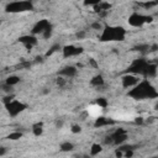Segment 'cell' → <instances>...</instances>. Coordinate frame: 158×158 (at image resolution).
I'll return each mask as SVG.
<instances>
[{
	"label": "cell",
	"mask_w": 158,
	"mask_h": 158,
	"mask_svg": "<svg viewBox=\"0 0 158 158\" xmlns=\"http://www.w3.org/2000/svg\"><path fill=\"white\" fill-rule=\"evenodd\" d=\"M85 36H86V32L83 31V30H80V31H78L77 33H75V37H77L78 40H83Z\"/></svg>",
	"instance_id": "29"
},
{
	"label": "cell",
	"mask_w": 158,
	"mask_h": 158,
	"mask_svg": "<svg viewBox=\"0 0 158 158\" xmlns=\"http://www.w3.org/2000/svg\"><path fill=\"white\" fill-rule=\"evenodd\" d=\"M52 28H53V27H52V25H51V26L47 28V30H46V31L42 33V36H43V38H45V40L51 38V36H52V31H53Z\"/></svg>",
	"instance_id": "27"
},
{
	"label": "cell",
	"mask_w": 158,
	"mask_h": 158,
	"mask_svg": "<svg viewBox=\"0 0 158 158\" xmlns=\"http://www.w3.org/2000/svg\"><path fill=\"white\" fill-rule=\"evenodd\" d=\"M22 137V132H19V131H15V132H11L8 135V140L10 141H16V140H20Z\"/></svg>",
	"instance_id": "20"
},
{
	"label": "cell",
	"mask_w": 158,
	"mask_h": 158,
	"mask_svg": "<svg viewBox=\"0 0 158 158\" xmlns=\"http://www.w3.org/2000/svg\"><path fill=\"white\" fill-rule=\"evenodd\" d=\"M1 88H3L4 91L9 93V94H13V86H10V85H8V84H3Z\"/></svg>",
	"instance_id": "30"
},
{
	"label": "cell",
	"mask_w": 158,
	"mask_h": 158,
	"mask_svg": "<svg viewBox=\"0 0 158 158\" xmlns=\"http://www.w3.org/2000/svg\"><path fill=\"white\" fill-rule=\"evenodd\" d=\"M32 132L35 136H41V135L43 133V124L42 122H37V124H35L32 126Z\"/></svg>",
	"instance_id": "15"
},
{
	"label": "cell",
	"mask_w": 158,
	"mask_h": 158,
	"mask_svg": "<svg viewBox=\"0 0 158 158\" xmlns=\"http://www.w3.org/2000/svg\"><path fill=\"white\" fill-rule=\"evenodd\" d=\"M122 133H127L125 128H118V130L113 133V136H118V135H122Z\"/></svg>",
	"instance_id": "35"
},
{
	"label": "cell",
	"mask_w": 158,
	"mask_h": 158,
	"mask_svg": "<svg viewBox=\"0 0 158 158\" xmlns=\"http://www.w3.org/2000/svg\"><path fill=\"white\" fill-rule=\"evenodd\" d=\"M63 125H64V122H63V120H56V127L57 128H62L63 127Z\"/></svg>",
	"instance_id": "38"
},
{
	"label": "cell",
	"mask_w": 158,
	"mask_h": 158,
	"mask_svg": "<svg viewBox=\"0 0 158 158\" xmlns=\"http://www.w3.org/2000/svg\"><path fill=\"white\" fill-rule=\"evenodd\" d=\"M151 158H158V157H157V156H154V157H151Z\"/></svg>",
	"instance_id": "48"
},
{
	"label": "cell",
	"mask_w": 158,
	"mask_h": 158,
	"mask_svg": "<svg viewBox=\"0 0 158 158\" xmlns=\"http://www.w3.org/2000/svg\"><path fill=\"white\" fill-rule=\"evenodd\" d=\"M20 77H17V75H10V77L6 78V80H5V84H8L10 86H14L16 85L17 83H20Z\"/></svg>",
	"instance_id": "18"
},
{
	"label": "cell",
	"mask_w": 158,
	"mask_h": 158,
	"mask_svg": "<svg viewBox=\"0 0 158 158\" xmlns=\"http://www.w3.org/2000/svg\"><path fill=\"white\" fill-rule=\"evenodd\" d=\"M104 83H105V80H104V77L101 74H98V75H95V77H93L91 78V80H90V84L93 85V86H101V85H104Z\"/></svg>",
	"instance_id": "14"
},
{
	"label": "cell",
	"mask_w": 158,
	"mask_h": 158,
	"mask_svg": "<svg viewBox=\"0 0 158 158\" xmlns=\"http://www.w3.org/2000/svg\"><path fill=\"white\" fill-rule=\"evenodd\" d=\"M147 66H148V62L146 61L145 58H140V60H136L131 64L130 68L127 69V73L128 74H133V75H137V74L146 75Z\"/></svg>",
	"instance_id": "5"
},
{
	"label": "cell",
	"mask_w": 158,
	"mask_h": 158,
	"mask_svg": "<svg viewBox=\"0 0 158 158\" xmlns=\"http://www.w3.org/2000/svg\"><path fill=\"white\" fill-rule=\"evenodd\" d=\"M113 138H114V145H122L128 138V136L127 133H122V135H118V136H113Z\"/></svg>",
	"instance_id": "16"
},
{
	"label": "cell",
	"mask_w": 158,
	"mask_h": 158,
	"mask_svg": "<svg viewBox=\"0 0 158 158\" xmlns=\"http://www.w3.org/2000/svg\"><path fill=\"white\" fill-rule=\"evenodd\" d=\"M121 81H122V86L124 88H131V86H136L140 83V79L137 75L125 74V75H122Z\"/></svg>",
	"instance_id": "8"
},
{
	"label": "cell",
	"mask_w": 158,
	"mask_h": 158,
	"mask_svg": "<svg viewBox=\"0 0 158 158\" xmlns=\"http://www.w3.org/2000/svg\"><path fill=\"white\" fill-rule=\"evenodd\" d=\"M51 26V22L48 21V20H46V19H43V20H40L36 25H35L33 27H32V35L35 36V35H38V33H41L42 35L47 28Z\"/></svg>",
	"instance_id": "9"
},
{
	"label": "cell",
	"mask_w": 158,
	"mask_h": 158,
	"mask_svg": "<svg viewBox=\"0 0 158 158\" xmlns=\"http://www.w3.org/2000/svg\"><path fill=\"white\" fill-rule=\"evenodd\" d=\"M5 153H6V148L3 147V146H0V157L4 156Z\"/></svg>",
	"instance_id": "42"
},
{
	"label": "cell",
	"mask_w": 158,
	"mask_h": 158,
	"mask_svg": "<svg viewBox=\"0 0 158 158\" xmlns=\"http://www.w3.org/2000/svg\"><path fill=\"white\" fill-rule=\"evenodd\" d=\"M109 14V11H100V13H99V16H100V17H105V16H106Z\"/></svg>",
	"instance_id": "43"
},
{
	"label": "cell",
	"mask_w": 158,
	"mask_h": 158,
	"mask_svg": "<svg viewBox=\"0 0 158 158\" xmlns=\"http://www.w3.org/2000/svg\"><path fill=\"white\" fill-rule=\"evenodd\" d=\"M124 157H125V158H132V157H133V151H127V152H125Z\"/></svg>",
	"instance_id": "39"
},
{
	"label": "cell",
	"mask_w": 158,
	"mask_h": 158,
	"mask_svg": "<svg viewBox=\"0 0 158 158\" xmlns=\"http://www.w3.org/2000/svg\"><path fill=\"white\" fill-rule=\"evenodd\" d=\"M56 83H57V85L58 86H64V85H66V83H67V81H66V79H64L63 77H58L57 79H56Z\"/></svg>",
	"instance_id": "28"
},
{
	"label": "cell",
	"mask_w": 158,
	"mask_h": 158,
	"mask_svg": "<svg viewBox=\"0 0 158 158\" xmlns=\"http://www.w3.org/2000/svg\"><path fill=\"white\" fill-rule=\"evenodd\" d=\"M75 74H77V67L74 66H66L63 67L61 71H58V75L60 77H66V78H73L75 77Z\"/></svg>",
	"instance_id": "10"
},
{
	"label": "cell",
	"mask_w": 158,
	"mask_h": 158,
	"mask_svg": "<svg viewBox=\"0 0 158 158\" xmlns=\"http://www.w3.org/2000/svg\"><path fill=\"white\" fill-rule=\"evenodd\" d=\"M152 21H153V16H151V15L145 16L138 13H133L128 17V24L133 27H141L145 24H151Z\"/></svg>",
	"instance_id": "4"
},
{
	"label": "cell",
	"mask_w": 158,
	"mask_h": 158,
	"mask_svg": "<svg viewBox=\"0 0 158 158\" xmlns=\"http://www.w3.org/2000/svg\"><path fill=\"white\" fill-rule=\"evenodd\" d=\"M136 146H132V145H120V147L118 148L119 151H121L122 153H125L127 151H133Z\"/></svg>",
	"instance_id": "22"
},
{
	"label": "cell",
	"mask_w": 158,
	"mask_h": 158,
	"mask_svg": "<svg viewBox=\"0 0 158 158\" xmlns=\"http://www.w3.org/2000/svg\"><path fill=\"white\" fill-rule=\"evenodd\" d=\"M71 131H72L73 133H80V132H81V127H80L79 125H73L72 128H71Z\"/></svg>",
	"instance_id": "32"
},
{
	"label": "cell",
	"mask_w": 158,
	"mask_h": 158,
	"mask_svg": "<svg viewBox=\"0 0 158 158\" xmlns=\"http://www.w3.org/2000/svg\"><path fill=\"white\" fill-rule=\"evenodd\" d=\"M156 74H157V64H154V63H148L147 69H146V75H145V77L154 78Z\"/></svg>",
	"instance_id": "13"
},
{
	"label": "cell",
	"mask_w": 158,
	"mask_h": 158,
	"mask_svg": "<svg viewBox=\"0 0 158 158\" xmlns=\"http://www.w3.org/2000/svg\"><path fill=\"white\" fill-rule=\"evenodd\" d=\"M60 149L62 152H72L74 149V145L72 142H63L60 146Z\"/></svg>",
	"instance_id": "19"
},
{
	"label": "cell",
	"mask_w": 158,
	"mask_h": 158,
	"mask_svg": "<svg viewBox=\"0 0 158 158\" xmlns=\"http://www.w3.org/2000/svg\"><path fill=\"white\" fill-rule=\"evenodd\" d=\"M96 104H98L100 108H106L108 105H109L108 100H106L105 98H98V99H96Z\"/></svg>",
	"instance_id": "24"
},
{
	"label": "cell",
	"mask_w": 158,
	"mask_h": 158,
	"mask_svg": "<svg viewBox=\"0 0 158 158\" xmlns=\"http://www.w3.org/2000/svg\"><path fill=\"white\" fill-rule=\"evenodd\" d=\"M109 125H115V121L110 118H105V116H100L94 122V127H103V126H109Z\"/></svg>",
	"instance_id": "12"
},
{
	"label": "cell",
	"mask_w": 158,
	"mask_h": 158,
	"mask_svg": "<svg viewBox=\"0 0 158 158\" xmlns=\"http://www.w3.org/2000/svg\"><path fill=\"white\" fill-rule=\"evenodd\" d=\"M62 52H63L64 58H69V57L81 55L84 52V48L83 47H75L73 45H67V46H64V47H62Z\"/></svg>",
	"instance_id": "7"
},
{
	"label": "cell",
	"mask_w": 158,
	"mask_h": 158,
	"mask_svg": "<svg viewBox=\"0 0 158 158\" xmlns=\"http://www.w3.org/2000/svg\"><path fill=\"white\" fill-rule=\"evenodd\" d=\"M128 96H131L136 100H143V99H156L158 93L148 80H142L133 86V89L128 91Z\"/></svg>",
	"instance_id": "1"
},
{
	"label": "cell",
	"mask_w": 158,
	"mask_h": 158,
	"mask_svg": "<svg viewBox=\"0 0 158 158\" xmlns=\"http://www.w3.org/2000/svg\"><path fill=\"white\" fill-rule=\"evenodd\" d=\"M115 157H116V158H122V157H124V153H122L121 151L116 149V151H115Z\"/></svg>",
	"instance_id": "41"
},
{
	"label": "cell",
	"mask_w": 158,
	"mask_h": 158,
	"mask_svg": "<svg viewBox=\"0 0 158 158\" xmlns=\"http://www.w3.org/2000/svg\"><path fill=\"white\" fill-rule=\"evenodd\" d=\"M135 50L138 51V52H142V53H146V52L149 51V46L148 45H138L135 47Z\"/></svg>",
	"instance_id": "23"
},
{
	"label": "cell",
	"mask_w": 158,
	"mask_h": 158,
	"mask_svg": "<svg viewBox=\"0 0 158 158\" xmlns=\"http://www.w3.org/2000/svg\"><path fill=\"white\" fill-rule=\"evenodd\" d=\"M14 99H15V95H14V94L6 95V96H4V98H3V103H4V105H8V104H10L11 101H13Z\"/></svg>",
	"instance_id": "26"
},
{
	"label": "cell",
	"mask_w": 158,
	"mask_h": 158,
	"mask_svg": "<svg viewBox=\"0 0 158 158\" xmlns=\"http://www.w3.org/2000/svg\"><path fill=\"white\" fill-rule=\"evenodd\" d=\"M154 121H156V118H154V116H149L148 119H146V120H145V122H146V124H148V125H149V124H153Z\"/></svg>",
	"instance_id": "37"
},
{
	"label": "cell",
	"mask_w": 158,
	"mask_h": 158,
	"mask_svg": "<svg viewBox=\"0 0 158 158\" xmlns=\"http://www.w3.org/2000/svg\"><path fill=\"white\" fill-rule=\"evenodd\" d=\"M81 158H91L89 154H83V156H81Z\"/></svg>",
	"instance_id": "46"
},
{
	"label": "cell",
	"mask_w": 158,
	"mask_h": 158,
	"mask_svg": "<svg viewBox=\"0 0 158 158\" xmlns=\"http://www.w3.org/2000/svg\"><path fill=\"white\" fill-rule=\"evenodd\" d=\"M60 50H62V47H61V45H58V43H56V45H53L52 47L47 51V53H46V57H50V56H52L53 53H56L57 51H60Z\"/></svg>",
	"instance_id": "21"
},
{
	"label": "cell",
	"mask_w": 158,
	"mask_h": 158,
	"mask_svg": "<svg viewBox=\"0 0 158 158\" xmlns=\"http://www.w3.org/2000/svg\"><path fill=\"white\" fill-rule=\"evenodd\" d=\"M33 9V4L31 1H15L6 5L5 11L6 13H24V11H31Z\"/></svg>",
	"instance_id": "3"
},
{
	"label": "cell",
	"mask_w": 158,
	"mask_h": 158,
	"mask_svg": "<svg viewBox=\"0 0 158 158\" xmlns=\"http://www.w3.org/2000/svg\"><path fill=\"white\" fill-rule=\"evenodd\" d=\"M89 64H90L91 67H94V68H98V67H99L98 62L94 60V58H89Z\"/></svg>",
	"instance_id": "36"
},
{
	"label": "cell",
	"mask_w": 158,
	"mask_h": 158,
	"mask_svg": "<svg viewBox=\"0 0 158 158\" xmlns=\"http://www.w3.org/2000/svg\"><path fill=\"white\" fill-rule=\"evenodd\" d=\"M35 60H36V61H35L36 63H38V62H40V63H42V62H43V58H42V57H40V56H37L36 58H35Z\"/></svg>",
	"instance_id": "45"
},
{
	"label": "cell",
	"mask_w": 158,
	"mask_h": 158,
	"mask_svg": "<svg viewBox=\"0 0 158 158\" xmlns=\"http://www.w3.org/2000/svg\"><path fill=\"white\" fill-rule=\"evenodd\" d=\"M101 152H103L101 145H99V143H93V145H91V148H90V157H93V156H98L99 153H101Z\"/></svg>",
	"instance_id": "17"
},
{
	"label": "cell",
	"mask_w": 158,
	"mask_h": 158,
	"mask_svg": "<svg viewBox=\"0 0 158 158\" xmlns=\"http://www.w3.org/2000/svg\"><path fill=\"white\" fill-rule=\"evenodd\" d=\"M126 36V30L121 26H106L104 27L100 41L109 42V41H124Z\"/></svg>",
	"instance_id": "2"
},
{
	"label": "cell",
	"mask_w": 158,
	"mask_h": 158,
	"mask_svg": "<svg viewBox=\"0 0 158 158\" xmlns=\"http://www.w3.org/2000/svg\"><path fill=\"white\" fill-rule=\"evenodd\" d=\"M91 28H94V30H103V25L99 21L93 22V24H91Z\"/></svg>",
	"instance_id": "31"
},
{
	"label": "cell",
	"mask_w": 158,
	"mask_h": 158,
	"mask_svg": "<svg viewBox=\"0 0 158 158\" xmlns=\"http://www.w3.org/2000/svg\"><path fill=\"white\" fill-rule=\"evenodd\" d=\"M20 67H21V68H30V67H31V63H30V62H22V63L20 64Z\"/></svg>",
	"instance_id": "40"
},
{
	"label": "cell",
	"mask_w": 158,
	"mask_h": 158,
	"mask_svg": "<svg viewBox=\"0 0 158 158\" xmlns=\"http://www.w3.org/2000/svg\"><path fill=\"white\" fill-rule=\"evenodd\" d=\"M19 42L24 43L25 46H36L38 43V40L36 36H33V35H25V36H21L19 38Z\"/></svg>",
	"instance_id": "11"
},
{
	"label": "cell",
	"mask_w": 158,
	"mask_h": 158,
	"mask_svg": "<svg viewBox=\"0 0 158 158\" xmlns=\"http://www.w3.org/2000/svg\"><path fill=\"white\" fill-rule=\"evenodd\" d=\"M73 158H81V156H74Z\"/></svg>",
	"instance_id": "47"
},
{
	"label": "cell",
	"mask_w": 158,
	"mask_h": 158,
	"mask_svg": "<svg viewBox=\"0 0 158 158\" xmlns=\"http://www.w3.org/2000/svg\"><path fill=\"white\" fill-rule=\"evenodd\" d=\"M157 4H158L157 1H146V3H140L138 5H141V6H143L145 9H151V8L156 6Z\"/></svg>",
	"instance_id": "25"
},
{
	"label": "cell",
	"mask_w": 158,
	"mask_h": 158,
	"mask_svg": "<svg viewBox=\"0 0 158 158\" xmlns=\"http://www.w3.org/2000/svg\"><path fill=\"white\" fill-rule=\"evenodd\" d=\"M157 48H158V46H157V45H153V46H151V47H149V51H151V52H156ZM149 51H148V52H149Z\"/></svg>",
	"instance_id": "44"
},
{
	"label": "cell",
	"mask_w": 158,
	"mask_h": 158,
	"mask_svg": "<svg viewBox=\"0 0 158 158\" xmlns=\"http://www.w3.org/2000/svg\"><path fill=\"white\" fill-rule=\"evenodd\" d=\"M104 141H105V143H106V145H114V138H113V136H111V135H110V136L105 137Z\"/></svg>",
	"instance_id": "33"
},
{
	"label": "cell",
	"mask_w": 158,
	"mask_h": 158,
	"mask_svg": "<svg viewBox=\"0 0 158 158\" xmlns=\"http://www.w3.org/2000/svg\"><path fill=\"white\" fill-rule=\"evenodd\" d=\"M5 108H6L8 110V113L10 114V116H16V115H19L20 113H22L25 109H27V105L24 104V103H20V101H17V100H13L10 104L8 105H5Z\"/></svg>",
	"instance_id": "6"
},
{
	"label": "cell",
	"mask_w": 158,
	"mask_h": 158,
	"mask_svg": "<svg viewBox=\"0 0 158 158\" xmlns=\"http://www.w3.org/2000/svg\"><path fill=\"white\" fill-rule=\"evenodd\" d=\"M135 124L136 125H143L145 124V119L141 118V116H138V118L135 119Z\"/></svg>",
	"instance_id": "34"
}]
</instances>
